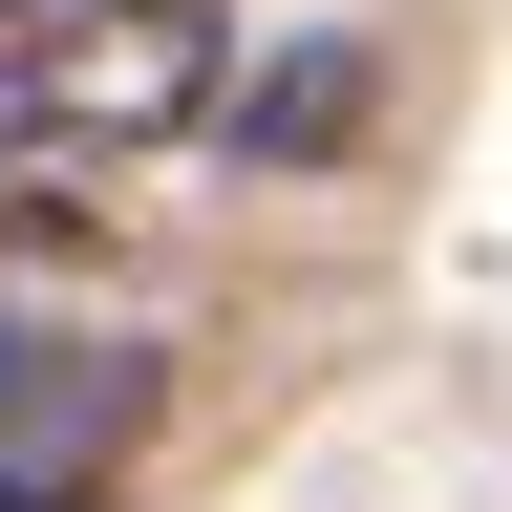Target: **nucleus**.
<instances>
[{
	"instance_id": "obj_1",
	"label": "nucleus",
	"mask_w": 512,
	"mask_h": 512,
	"mask_svg": "<svg viewBox=\"0 0 512 512\" xmlns=\"http://www.w3.org/2000/svg\"><path fill=\"white\" fill-rule=\"evenodd\" d=\"M235 22L214 0H0V171H128L214 128Z\"/></svg>"
},
{
	"instance_id": "obj_2",
	"label": "nucleus",
	"mask_w": 512,
	"mask_h": 512,
	"mask_svg": "<svg viewBox=\"0 0 512 512\" xmlns=\"http://www.w3.org/2000/svg\"><path fill=\"white\" fill-rule=\"evenodd\" d=\"M171 427L150 342H86V320H0V512H107Z\"/></svg>"
},
{
	"instance_id": "obj_3",
	"label": "nucleus",
	"mask_w": 512,
	"mask_h": 512,
	"mask_svg": "<svg viewBox=\"0 0 512 512\" xmlns=\"http://www.w3.org/2000/svg\"><path fill=\"white\" fill-rule=\"evenodd\" d=\"M214 128H235L256 171L363 150V128H384V43H363V22H320V43H278V64H256V86H214Z\"/></svg>"
},
{
	"instance_id": "obj_4",
	"label": "nucleus",
	"mask_w": 512,
	"mask_h": 512,
	"mask_svg": "<svg viewBox=\"0 0 512 512\" xmlns=\"http://www.w3.org/2000/svg\"><path fill=\"white\" fill-rule=\"evenodd\" d=\"M64 256H107V192H43V171H0V278H64Z\"/></svg>"
}]
</instances>
